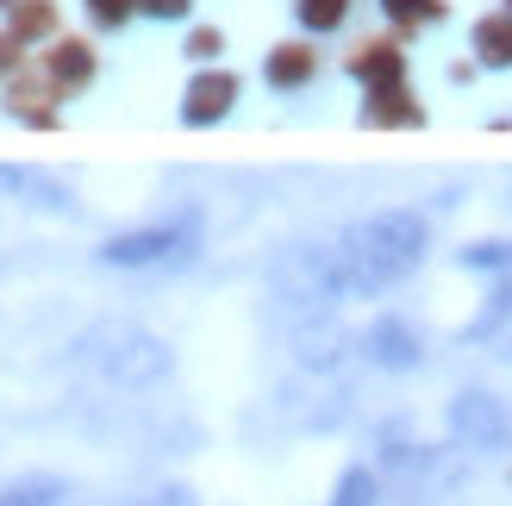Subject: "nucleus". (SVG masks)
Returning <instances> with one entry per match:
<instances>
[{"label":"nucleus","instance_id":"nucleus-5","mask_svg":"<svg viewBox=\"0 0 512 506\" xmlns=\"http://www.w3.org/2000/svg\"><path fill=\"white\" fill-rule=\"evenodd\" d=\"M100 369H107V382L119 388H157L175 375V350L157 338V332H113L107 350H100Z\"/></svg>","mask_w":512,"mask_h":506},{"label":"nucleus","instance_id":"nucleus-24","mask_svg":"<svg viewBox=\"0 0 512 506\" xmlns=\"http://www.w3.org/2000/svg\"><path fill=\"white\" fill-rule=\"evenodd\" d=\"M188 57H200V63L219 57V32H194V38H188Z\"/></svg>","mask_w":512,"mask_h":506},{"label":"nucleus","instance_id":"nucleus-26","mask_svg":"<svg viewBox=\"0 0 512 506\" xmlns=\"http://www.w3.org/2000/svg\"><path fill=\"white\" fill-rule=\"evenodd\" d=\"M7 57H13V50H7V38H0V69H7Z\"/></svg>","mask_w":512,"mask_h":506},{"label":"nucleus","instance_id":"nucleus-1","mask_svg":"<svg viewBox=\"0 0 512 506\" xmlns=\"http://www.w3.org/2000/svg\"><path fill=\"white\" fill-rule=\"evenodd\" d=\"M425 250H431L425 213L381 207V213H369L363 225H350V232L338 238V263H344L350 294H381V288L406 282V275L425 263Z\"/></svg>","mask_w":512,"mask_h":506},{"label":"nucleus","instance_id":"nucleus-2","mask_svg":"<svg viewBox=\"0 0 512 506\" xmlns=\"http://www.w3.org/2000/svg\"><path fill=\"white\" fill-rule=\"evenodd\" d=\"M200 250V207H182L157 225H138V232H119L100 244V263L107 269H182Z\"/></svg>","mask_w":512,"mask_h":506},{"label":"nucleus","instance_id":"nucleus-18","mask_svg":"<svg viewBox=\"0 0 512 506\" xmlns=\"http://www.w3.org/2000/svg\"><path fill=\"white\" fill-rule=\"evenodd\" d=\"M400 88H381V94H369V107H363V119H388V125H419V107H400Z\"/></svg>","mask_w":512,"mask_h":506},{"label":"nucleus","instance_id":"nucleus-9","mask_svg":"<svg viewBox=\"0 0 512 506\" xmlns=\"http://www.w3.org/2000/svg\"><path fill=\"white\" fill-rule=\"evenodd\" d=\"M344 350H350V338L338 332V325H300V338H294L300 369H319V375L338 369V363H344Z\"/></svg>","mask_w":512,"mask_h":506},{"label":"nucleus","instance_id":"nucleus-8","mask_svg":"<svg viewBox=\"0 0 512 506\" xmlns=\"http://www.w3.org/2000/svg\"><path fill=\"white\" fill-rule=\"evenodd\" d=\"M0 188L25 194V207H44V213H69V188L44 169H19V163H0Z\"/></svg>","mask_w":512,"mask_h":506},{"label":"nucleus","instance_id":"nucleus-11","mask_svg":"<svg viewBox=\"0 0 512 506\" xmlns=\"http://www.w3.org/2000/svg\"><path fill=\"white\" fill-rule=\"evenodd\" d=\"M506 319H512V275H500V288L488 294V307H481V313H475L456 338H463V344H481V338H494Z\"/></svg>","mask_w":512,"mask_h":506},{"label":"nucleus","instance_id":"nucleus-13","mask_svg":"<svg viewBox=\"0 0 512 506\" xmlns=\"http://www.w3.org/2000/svg\"><path fill=\"white\" fill-rule=\"evenodd\" d=\"M263 75H269V88H300L306 75H313V50H300V44H281V50H269Z\"/></svg>","mask_w":512,"mask_h":506},{"label":"nucleus","instance_id":"nucleus-12","mask_svg":"<svg viewBox=\"0 0 512 506\" xmlns=\"http://www.w3.org/2000/svg\"><path fill=\"white\" fill-rule=\"evenodd\" d=\"M475 57L488 63V69H512V13L475 25Z\"/></svg>","mask_w":512,"mask_h":506},{"label":"nucleus","instance_id":"nucleus-22","mask_svg":"<svg viewBox=\"0 0 512 506\" xmlns=\"http://www.w3.org/2000/svg\"><path fill=\"white\" fill-rule=\"evenodd\" d=\"M13 32H19V38H38V32H50V7H25V13L13 19Z\"/></svg>","mask_w":512,"mask_h":506},{"label":"nucleus","instance_id":"nucleus-27","mask_svg":"<svg viewBox=\"0 0 512 506\" xmlns=\"http://www.w3.org/2000/svg\"><path fill=\"white\" fill-rule=\"evenodd\" d=\"M506 13H512V0H506Z\"/></svg>","mask_w":512,"mask_h":506},{"label":"nucleus","instance_id":"nucleus-14","mask_svg":"<svg viewBox=\"0 0 512 506\" xmlns=\"http://www.w3.org/2000/svg\"><path fill=\"white\" fill-rule=\"evenodd\" d=\"M400 50H388V44H369V57H356V82H369V94H381V88H400Z\"/></svg>","mask_w":512,"mask_h":506},{"label":"nucleus","instance_id":"nucleus-3","mask_svg":"<svg viewBox=\"0 0 512 506\" xmlns=\"http://www.w3.org/2000/svg\"><path fill=\"white\" fill-rule=\"evenodd\" d=\"M269 282H275L281 300H294V307H306V313H325V307H338V300L350 294L338 244H294V250H281L275 269H269Z\"/></svg>","mask_w":512,"mask_h":506},{"label":"nucleus","instance_id":"nucleus-23","mask_svg":"<svg viewBox=\"0 0 512 506\" xmlns=\"http://www.w3.org/2000/svg\"><path fill=\"white\" fill-rule=\"evenodd\" d=\"M144 506H200V500H194V488H182V482H169V488H157V494H150Z\"/></svg>","mask_w":512,"mask_h":506},{"label":"nucleus","instance_id":"nucleus-19","mask_svg":"<svg viewBox=\"0 0 512 506\" xmlns=\"http://www.w3.org/2000/svg\"><path fill=\"white\" fill-rule=\"evenodd\" d=\"M300 25H306V32H338V25H344V13H350V0H300Z\"/></svg>","mask_w":512,"mask_h":506},{"label":"nucleus","instance_id":"nucleus-4","mask_svg":"<svg viewBox=\"0 0 512 506\" xmlns=\"http://www.w3.org/2000/svg\"><path fill=\"white\" fill-rule=\"evenodd\" d=\"M450 438L475 450V457H512V413H506V400L494 394H481V388H463L450 400Z\"/></svg>","mask_w":512,"mask_h":506},{"label":"nucleus","instance_id":"nucleus-10","mask_svg":"<svg viewBox=\"0 0 512 506\" xmlns=\"http://www.w3.org/2000/svg\"><path fill=\"white\" fill-rule=\"evenodd\" d=\"M69 500V482L57 475H19V482L0 488V506H63Z\"/></svg>","mask_w":512,"mask_h":506},{"label":"nucleus","instance_id":"nucleus-17","mask_svg":"<svg viewBox=\"0 0 512 506\" xmlns=\"http://www.w3.org/2000/svg\"><path fill=\"white\" fill-rule=\"evenodd\" d=\"M463 269H488V275H512V244L506 238H488V244H463L456 250Z\"/></svg>","mask_w":512,"mask_h":506},{"label":"nucleus","instance_id":"nucleus-16","mask_svg":"<svg viewBox=\"0 0 512 506\" xmlns=\"http://www.w3.org/2000/svg\"><path fill=\"white\" fill-rule=\"evenodd\" d=\"M381 500V482H375V469H344L338 475V488H331V506H375Z\"/></svg>","mask_w":512,"mask_h":506},{"label":"nucleus","instance_id":"nucleus-15","mask_svg":"<svg viewBox=\"0 0 512 506\" xmlns=\"http://www.w3.org/2000/svg\"><path fill=\"white\" fill-rule=\"evenodd\" d=\"M50 75H57L63 88H88V82H94V57H88V44H57V50H50Z\"/></svg>","mask_w":512,"mask_h":506},{"label":"nucleus","instance_id":"nucleus-21","mask_svg":"<svg viewBox=\"0 0 512 506\" xmlns=\"http://www.w3.org/2000/svg\"><path fill=\"white\" fill-rule=\"evenodd\" d=\"M94 25H125V13H132V0H88Z\"/></svg>","mask_w":512,"mask_h":506},{"label":"nucleus","instance_id":"nucleus-20","mask_svg":"<svg viewBox=\"0 0 512 506\" xmlns=\"http://www.w3.org/2000/svg\"><path fill=\"white\" fill-rule=\"evenodd\" d=\"M381 13L400 25H419V19H438V0H381Z\"/></svg>","mask_w":512,"mask_h":506},{"label":"nucleus","instance_id":"nucleus-7","mask_svg":"<svg viewBox=\"0 0 512 506\" xmlns=\"http://www.w3.org/2000/svg\"><path fill=\"white\" fill-rule=\"evenodd\" d=\"M232 100H238V75H194L188 82V100H182V119L188 125H213V119H225L232 113Z\"/></svg>","mask_w":512,"mask_h":506},{"label":"nucleus","instance_id":"nucleus-6","mask_svg":"<svg viewBox=\"0 0 512 506\" xmlns=\"http://www.w3.org/2000/svg\"><path fill=\"white\" fill-rule=\"evenodd\" d=\"M369 363L375 369H388V375H406V369H419L425 363V344H419V332L406 325L400 313H381L375 325H369Z\"/></svg>","mask_w":512,"mask_h":506},{"label":"nucleus","instance_id":"nucleus-25","mask_svg":"<svg viewBox=\"0 0 512 506\" xmlns=\"http://www.w3.org/2000/svg\"><path fill=\"white\" fill-rule=\"evenodd\" d=\"M144 13H150V19H182L188 0H144Z\"/></svg>","mask_w":512,"mask_h":506}]
</instances>
